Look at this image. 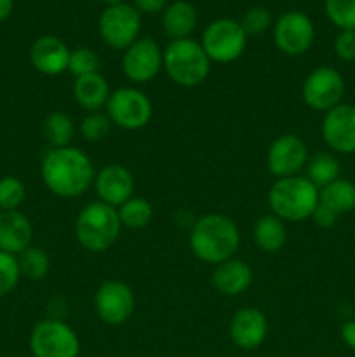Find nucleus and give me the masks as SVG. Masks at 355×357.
<instances>
[{
  "mask_svg": "<svg viewBox=\"0 0 355 357\" xmlns=\"http://www.w3.org/2000/svg\"><path fill=\"white\" fill-rule=\"evenodd\" d=\"M200 45L211 63H232L244 54L247 45V35L239 21L230 17H219L209 23L202 33Z\"/></svg>",
  "mask_w": 355,
  "mask_h": 357,
  "instance_id": "obj_6",
  "label": "nucleus"
},
{
  "mask_svg": "<svg viewBox=\"0 0 355 357\" xmlns=\"http://www.w3.org/2000/svg\"><path fill=\"white\" fill-rule=\"evenodd\" d=\"M17 265H19L21 275L30 281H40L51 271V260L49 255L42 248L30 246L23 253L17 255Z\"/></svg>",
  "mask_w": 355,
  "mask_h": 357,
  "instance_id": "obj_28",
  "label": "nucleus"
},
{
  "mask_svg": "<svg viewBox=\"0 0 355 357\" xmlns=\"http://www.w3.org/2000/svg\"><path fill=\"white\" fill-rule=\"evenodd\" d=\"M42 180L51 194L61 199H77L94 185L93 160L75 146L51 149L40 167Z\"/></svg>",
  "mask_w": 355,
  "mask_h": 357,
  "instance_id": "obj_1",
  "label": "nucleus"
},
{
  "mask_svg": "<svg viewBox=\"0 0 355 357\" xmlns=\"http://www.w3.org/2000/svg\"><path fill=\"white\" fill-rule=\"evenodd\" d=\"M132 6L136 7L139 14H159L166 10L169 6V0H134Z\"/></svg>",
  "mask_w": 355,
  "mask_h": 357,
  "instance_id": "obj_37",
  "label": "nucleus"
},
{
  "mask_svg": "<svg viewBox=\"0 0 355 357\" xmlns=\"http://www.w3.org/2000/svg\"><path fill=\"white\" fill-rule=\"evenodd\" d=\"M308 162V149L305 142L296 135H282L270 145L267 153L268 171L277 180L298 176L299 171Z\"/></svg>",
  "mask_w": 355,
  "mask_h": 357,
  "instance_id": "obj_14",
  "label": "nucleus"
},
{
  "mask_svg": "<svg viewBox=\"0 0 355 357\" xmlns=\"http://www.w3.org/2000/svg\"><path fill=\"white\" fill-rule=\"evenodd\" d=\"M44 136L52 149L70 146L73 136H75V124H73L72 117L63 112L49 114L44 121Z\"/></svg>",
  "mask_w": 355,
  "mask_h": 357,
  "instance_id": "obj_26",
  "label": "nucleus"
},
{
  "mask_svg": "<svg viewBox=\"0 0 355 357\" xmlns=\"http://www.w3.org/2000/svg\"><path fill=\"white\" fill-rule=\"evenodd\" d=\"M240 230L230 216L211 213L195 222L190 234L191 253L204 264L219 265L235 257Z\"/></svg>",
  "mask_w": 355,
  "mask_h": 357,
  "instance_id": "obj_2",
  "label": "nucleus"
},
{
  "mask_svg": "<svg viewBox=\"0 0 355 357\" xmlns=\"http://www.w3.org/2000/svg\"><path fill=\"white\" fill-rule=\"evenodd\" d=\"M164 70L178 86L197 87L209 77L211 59L194 38L171 40L164 51Z\"/></svg>",
  "mask_w": 355,
  "mask_h": 357,
  "instance_id": "obj_5",
  "label": "nucleus"
},
{
  "mask_svg": "<svg viewBox=\"0 0 355 357\" xmlns=\"http://www.w3.org/2000/svg\"><path fill=\"white\" fill-rule=\"evenodd\" d=\"M334 52L341 61H355V30H341L334 38Z\"/></svg>",
  "mask_w": 355,
  "mask_h": 357,
  "instance_id": "obj_35",
  "label": "nucleus"
},
{
  "mask_svg": "<svg viewBox=\"0 0 355 357\" xmlns=\"http://www.w3.org/2000/svg\"><path fill=\"white\" fill-rule=\"evenodd\" d=\"M253 239L265 253H277L287 241L285 222L275 215H263L256 220L253 229Z\"/></svg>",
  "mask_w": 355,
  "mask_h": 357,
  "instance_id": "obj_23",
  "label": "nucleus"
},
{
  "mask_svg": "<svg viewBox=\"0 0 355 357\" xmlns=\"http://www.w3.org/2000/svg\"><path fill=\"white\" fill-rule=\"evenodd\" d=\"M33 227L21 211H0V251L17 257L31 246Z\"/></svg>",
  "mask_w": 355,
  "mask_h": 357,
  "instance_id": "obj_19",
  "label": "nucleus"
},
{
  "mask_svg": "<svg viewBox=\"0 0 355 357\" xmlns=\"http://www.w3.org/2000/svg\"><path fill=\"white\" fill-rule=\"evenodd\" d=\"M14 0H0V23L13 14Z\"/></svg>",
  "mask_w": 355,
  "mask_h": 357,
  "instance_id": "obj_39",
  "label": "nucleus"
},
{
  "mask_svg": "<svg viewBox=\"0 0 355 357\" xmlns=\"http://www.w3.org/2000/svg\"><path fill=\"white\" fill-rule=\"evenodd\" d=\"M197 26V10L187 0H176L166 7L162 14V28L171 40L190 38Z\"/></svg>",
  "mask_w": 355,
  "mask_h": 357,
  "instance_id": "obj_22",
  "label": "nucleus"
},
{
  "mask_svg": "<svg viewBox=\"0 0 355 357\" xmlns=\"http://www.w3.org/2000/svg\"><path fill=\"white\" fill-rule=\"evenodd\" d=\"M268 335L267 316L256 307H244L230 321V338L242 351H254Z\"/></svg>",
  "mask_w": 355,
  "mask_h": 357,
  "instance_id": "obj_17",
  "label": "nucleus"
},
{
  "mask_svg": "<svg viewBox=\"0 0 355 357\" xmlns=\"http://www.w3.org/2000/svg\"><path fill=\"white\" fill-rule=\"evenodd\" d=\"M30 351L33 357H79L80 340L72 326L49 317L31 330Z\"/></svg>",
  "mask_w": 355,
  "mask_h": 357,
  "instance_id": "obj_8",
  "label": "nucleus"
},
{
  "mask_svg": "<svg viewBox=\"0 0 355 357\" xmlns=\"http://www.w3.org/2000/svg\"><path fill=\"white\" fill-rule=\"evenodd\" d=\"M341 340L347 344V347L355 351V319L347 321V323L341 326Z\"/></svg>",
  "mask_w": 355,
  "mask_h": 357,
  "instance_id": "obj_38",
  "label": "nucleus"
},
{
  "mask_svg": "<svg viewBox=\"0 0 355 357\" xmlns=\"http://www.w3.org/2000/svg\"><path fill=\"white\" fill-rule=\"evenodd\" d=\"M100 35L108 47L115 51H125L134 44L141 31V14L131 3H113L106 6L97 21Z\"/></svg>",
  "mask_w": 355,
  "mask_h": 357,
  "instance_id": "obj_7",
  "label": "nucleus"
},
{
  "mask_svg": "<svg viewBox=\"0 0 355 357\" xmlns=\"http://www.w3.org/2000/svg\"><path fill=\"white\" fill-rule=\"evenodd\" d=\"M26 197L23 181L16 176L0 178V211H16Z\"/></svg>",
  "mask_w": 355,
  "mask_h": 357,
  "instance_id": "obj_30",
  "label": "nucleus"
},
{
  "mask_svg": "<svg viewBox=\"0 0 355 357\" xmlns=\"http://www.w3.org/2000/svg\"><path fill=\"white\" fill-rule=\"evenodd\" d=\"M320 204L333 209L336 215H345L355 209V183L345 178H338L336 181L319 190Z\"/></svg>",
  "mask_w": 355,
  "mask_h": 357,
  "instance_id": "obj_24",
  "label": "nucleus"
},
{
  "mask_svg": "<svg viewBox=\"0 0 355 357\" xmlns=\"http://www.w3.org/2000/svg\"><path fill=\"white\" fill-rule=\"evenodd\" d=\"M94 309L104 324L120 326L134 312V293L122 281H104L94 295Z\"/></svg>",
  "mask_w": 355,
  "mask_h": 357,
  "instance_id": "obj_13",
  "label": "nucleus"
},
{
  "mask_svg": "<svg viewBox=\"0 0 355 357\" xmlns=\"http://www.w3.org/2000/svg\"><path fill=\"white\" fill-rule=\"evenodd\" d=\"M110 94V86L100 72L77 77L73 84V98L87 112H100L106 107Z\"/></svg>",
  "mask_w": 355,
  "mask_h": 357,
  "instance_id": "obj_21",
  "label": "nucleus"
},
{
  "mask_svg": "<svg viewBox=\"0 0 355 357\" xmlns=\"http://www.w3.org/2000/svg\"><path fill=\"white\" fill-rule=\"evenodd\" d=\"M70 49L54 35H42L31 44L30 61L38 73L56 77L68 70Z\"/></svg>",
  "mask_w": 355,
  "mask_h": 357,
  "instance_id": "obj_18",
  "label": "nucleus"
},
{
  "mask_svg": "<svg viewBox=\"0 0 355 357\" xmlns=\"http://www.w3.org/2000/svg\"><path fill=\"white\" fill-rule=\"evenodd\" d=\"M111 121L103 112H89L80 122V132L87 142H103L111 131Z\"/></svg>",
  "mask_w": 355,
  "mask_h": 357,
  "instance_id": "obj_31",
  "label": "nucleus"
},
{
  "mask_svg": "<svg viewBox=\"0 0 355 357\" xmlns=\"http://www.w3.org/2000/svg\"><path fill=\"white\" fill-rule=\"evenodd\" d=\"M164 68V51L155 38H138L129 45L122 56V70L132 82L146 84L159 75Z\"/></svg>",
  "mask_w": 355,
  "mask_h": 357,
  "instance_id": "obj_12",
  "label": "nucleus"
},
{
  "mask_svg": "<svg viewBox=\"0 0 355 357\" xmlns=\"http://www.w3.org/2000/svg\"><path fill=\"white\" fill-rule=\"evenodd\" d=\"M100 70V56L89 47H77L70 52L68 61V72L73 77H84L90 75V73H97Z\"/></svg>",
  "mask_w": 355,
  "mask_h": 357,
  "instance_id": "obj_32",
  "label": "nucleus"
},
{
  "mask_svg": "<svg viewBox=\"0 0 355 357\" xmlns=\"http://www.w3.org/2000/svg\"><path fill=\"white\" fill-rule=\"evenodd\" d=\"M94 188L101 202L118 208L134 194V176L122 164H108L94 178Z\"/></svg>",
  "mask_w": 355,
  "mask_h": 357,
  "instance_id": "obj_16",
  "label": "nucleus"
},
{
  "mask_svg": "<svg viewBox=\"0 0 355 357\" xmlns=\"http://www.w3.org/2000/svg\"><path fill=\"white\" fill-rule=\"evenodd\" d=\"M246 35H261L271 26V14L265 7H251L239 21Z\"/></svg>",
  "mask_w": 355,
  "mask_h": 357,
  "instance_id": "obj_34",
  "label": "nucleus"
},
{
  "mask_svg": "<svg viewBox=\"0 0 355 357\" xmlns=\"http://www.w3.org/2000/svg\"><path fill=\"white\" fill-rule=\"evenodd\" d=\"M338 216H340V215H336L333 209H329L327 206L320 204V202H319V206H317L315 211H313L312 220L317 223V225L320 227V229H331V227L336 225Z\"/></svg>",
  "mask_w": 355,
  "mask_h": 357,
  "instance_id": "obj_36",
  "label": "nucleus"
},
{
  "mask_svg": "<svg viewBox=\"0 0 355 357\" xmlns=\"http://www.w3.org/2000/svg\"><path fill=\"white\" fill-rule=\"evenodd\" d=\"M319 188L306 176L281 178L268 192V206L271 215L282 222H303L312 218L319 206Z\"/></svg>",
  "mask_w": 355,
  "mask_h": 357,
  "instance_id": "obj_3",
  "label": "nucleus"
},
{
  "mask_svg": "<svg viewBox=\"0 0 355 357\" xmlns=\"http://www.w3.org/2000/svg\"><path fill=\"white\" fill-rule=\"evenodd\" d=\"M21 272L17 265V257L0 251V298L16 289Z\"/></svg>",
  "mask_w": 355,
  "mask_h": 357,
  "instance_id": "obj_33",
  "label": "nucleus"
},
{
  "mask_svg": "<svg viewBox=\"0 0 355 357\" xmlns=\"http://www.w3.org/2000/svg\"><path fill=\"white\" fill-rule=\"evenodd\" d=\"M315 40L313 21L299 10H287L274 26V42L281 52L287 56H301Z\"/></svg>",
  "mask_w": 355,
  "mask_h": 357,
  "instance_id": "obj_11",
  "label": "nucleus"
},
{
  "mask_svg": "<svg viewBox=\"0 0 355 357\" xmlns=\"http://www.w3.org/2000/svg\"><path fill=\"white\" fill-rule=\"evenodd\" d=\"M122 223L113 206L101 201L84 206L75 220V237L84 250L90 253H103L117 243Z\"/></svg>",
  "mask_w": 355,
  "mask_h": 357,
  "instance_id": "obj_4",
  "label": "nucleus"
},
{
  "mask_svg": "<svg viewBox=\"0 0 355 357\" xmlns=\"http://www.w3.org/2000/svg\"><path fill=\"white\" fill-rule=\"evenodd\" d=\"M303 101L315 112H329L341 103L345 96V80L338 70L319 66L305 79L301 86Z\"/></svg>",
  "mask_w": 355,
  "mask_h": 357,
  "instance_id": "obj_10",
  "label": "nucleus"
},
{
  "mask_svg": "<svg viewBox=\"0 0 355 357\" xmlns=\"http://www.w3.org/2000/svg\"><path fill=\"white\" fill-rule=\"evenodd\" d=\"M324 10L340 30H355V0H326Z\"/></svg>",
  "mask_w": 355,
  "mask_h": 357,
  "instance_id": "obj_29",
  "label": "nucleus"
},
{
  "mask_svg": "<svg viewBox=\"0 0 355 357\" xmlns=\"http://www.w3.org/2000/svg\"><path fill=\"white\" fill-rule=\"evenodd\" d=\"M306 178L317 188H324L340 178V160L329 152H319L306 162Z\"/></svg>",
  "mask_w": 355,
  "mask_h": 357,
  "instance_id": "obj_25",
  "label": "nucleus"
},
{
  "mask_svg": "<svg viewBox=\"0 0 355 357\" xmlns=\"http://www.w3.org/2000/svg\"><path fill=\"white\" fill-rule=\"evenodd\" d=\"M101 2H104L106 6H113V3H120L124 2V0H101Z\"/></svg>",
  "mask_w": 355,
  "mask_h": 357,
  "instance_id": "obj_40",
  "label": "nucleus"
},
{
  "mask_svg": "<svg viewBox=\"0 0 355 357\" xmlns=\"http://www.w3.org/2000/svg\"><path fill=\"white\" fill-rule=\"evenodd\" d=\"M322 138L331 150L340 153L355 152V107L340 103L326 112L322 119Z\"/></svg>",
  "mask_w": 355,
  "mask_h": 357,
  "instance_id": "obj_15",
  "label": "nucleus"
},
{
  "mask_svg": "<svg viewBox=\"0 0 355 357\" xmlns=\"http://www.w3.org/2000/svg\"><path fill=\"white\" fill-rule=\"evenodd\" d=\"M251 282H253V271L246 261L235 257L216 265L212 272V286L219 295L239 296L247 291Z\"/></svg>",
  "mask_w": 355,
  "mask_h": 357,
  "instance_id": "obj_20",
  "label": "nucleus"
},
{
  "mask_svg": "<svg viewBox=\"0 0 355 357\" xmlns=\"http://www.w3.org/2000/svg\"><path fill=\"white\" fill-rule=\"evenodd\" d=\"M106 115L113 126L125 131H138L152 121L153 107L143 91L136 87H120L108 98Z\"/></svg>",
  "mask_w": 355,
  "mask_h": 357,
  "instance_id": "obj_9",
  "label": "nucleus"
},
{
  "mask_svg": "<svg viewBox=\"0 0 355 357\" xmlns=\"http://www.w3.org/2000/svg\"><path fill=\"white\" fill-rule=\"evenodd\" d=\"M117 211L122 227H127V229L132 230L145 229L153 216L152 204L146 199L134 197V195L122 206H118Z\"/></svg>",
  "mask_w": 355,
  "mask_h": 357,
  "instance_id": "obj_27",
  "label": "nucleus"
}]
</instances>
